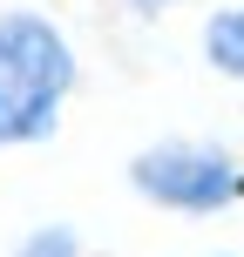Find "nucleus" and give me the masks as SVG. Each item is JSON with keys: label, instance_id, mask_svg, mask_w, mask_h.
<instances>
[{"label": "nucleus", "instance_id": "1", "mask_svg": "<svg viewBox=\"0 0 244 257\" xmlns=\"http://www.w3.org/2000/svg\"><path fill=\"white\" fill-rule=\"evenodd\" d=\"M82 54L41 7H0V149H34L68 115Z\"/></svg>", "mask_w": 244, "mask_h": 257}, {"label": "nucleus", "instance_id": "3", "mask_svg": "<svg viewBox=\"0 0 244 257\" xmlns=\"http://www.w3.org/2000/svg\"><path fill=\"white\" fill-rule=\"evenodd\" d=\"M197 48H204V61L217 68L224 81H244V0H231V7H217V14H204Z\"/></svg>", "mask_w": 244, "mask_h": 257}, {"label": "nucleus", "instance_id": "4", "mask_svg": "<svg viewBox=\"0 0 244 257\" xmlns=\"http://www.w3.org/2000/svg\"><path fill=\"white\" fill-rule=\"evenodd\" d=\"M14 257H82V237L68 230V223H41V230L21 237V250Z\"/></svg>", "mask_w": 244, "mask_h": 257}, {"label": "nucleus", "instance_id": "6", "mask_svg": "<svg viewBox=\"0 0 244 257\" xmlns=\"http://www.w3.org/2000/svg\"><path fill=\"white\" fill-rule=\"evenodd\" d=\"M217 257H231V250H217Z\"/></svg>", "mask_w": 244, "mask_h": 257}, {"label": "nucleus", "instance_id": "5", "mask_svg": "<svg viewBox=\"0 0 244 257\" xmlns=\"http://www.w3.org/2000/svg\"><path fill=\"white\" fill-rule=\"evenodd\" d=\"M122 7H129V14H142V21H156V14L177 7V0H122Z\"/></svg>", "mask_w": 244, "mask_h": 257}, {"label": "nucleus", "instance_id": "2", "mask_svg": "<svg viewBox=\"0 0 244 257\" xmlns=\"http://www.w3.org/2000/svg\"><path fill=\"white\" fill-rule=\"evenodd\" d=\"M129 190L170 217H217L244 203V156L204 136H163L129 156Z\"/></svg>", "mask_w": 244, "mask_h": 257}]
</instances>
